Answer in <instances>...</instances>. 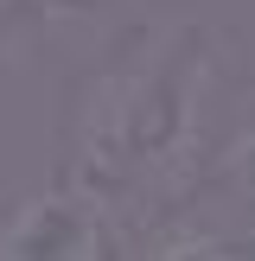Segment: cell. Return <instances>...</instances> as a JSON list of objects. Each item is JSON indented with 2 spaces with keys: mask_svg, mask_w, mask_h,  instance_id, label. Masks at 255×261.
<instances>
[{
  "mask_svg": "<svg viewBox=\"0 0 255 261\" xmlns=\"http://www.w3.org/2000/svg\"><path fill=\"white\" fill-rule=\"evenodd\" d=\"M211 185H217V217L166 229L160 236L166 255H255V109L230 134Z\"/></svg>",
  "mask_w": 255,
  "mask_h": 261,
  "instance_id": "obj_1",
  "label": "cell"
},
{
  "mask_svg": "<svg viewBox=\"0 0 255 261\" xmlns=\"http://www.w3.org/2000/svg\"><path fill=\"white\" fill-rule=\"evenodd\" d=\"M102 223L83 198H45L7 229V255H96Z\"/></svg>",
  "mask_w": 255,
  "mask_h": 261,
  "instance_id": "obj_2",
  "label": "cell"
}]
</instances>
